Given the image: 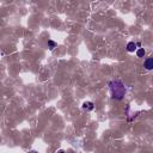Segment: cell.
I'll return each mask as SVG.
<instances>
[{
  "instance_id": "1",
  "label": "cell",
  "mask_w": 153,
  "mask_h": 153,
  "mask_svg": "<svg viewBox=\"0 0 153 153\" xmlns=\"http://www.w3.org/2000/svg\"><path fill=\"white\" fill-rule=\"evenodd\" d=\"M109 91L111 94V98L115 100H122L127 93V87L124 82L120 79H114L109 82Z\"/></svg>"
},
{
  "instance_id": "2",
  "label": "cell",
  "mask_w": 153,
  "mask_h": 153,
  "mask_svg": "<svg viewBox=\"0 0 153 153\" xmlns=\"http://www.w3.org/2000/svg\"><path fill=\"white\" fill-rule=\"evenodd\" d=\"M81 108H82V110H85V111H92V110L94 109V104H93V102L86 100V102L82 103Z\"/></svg>"
},
{
  "instance_id": "3",
  "label": "cell",
  "mask_w": 153,
  "mask_h": 153,
  "mask_svg": "<svg viewBox=\"0 0 153 153\" xmlns=\"http://www.w3.org/2000/svg\"><path fill=\"white\" fill-rule=\"evenodd\" d=\"M137 45H140V43H136V42H129L127 44V51L128 53H134L136 49H137Z\"/></svg>"
},
{
  "instance_id": "4",
  "label": "cell",
  "mask_w": 153,
  "mask_h": 153,
  "mask_svg": "<svg viewBox=\"0 0 153 153\" xmlns=\"http://www.w3.org/2000/svg\"><path fill=\"white\" fill-rule=\"evenodd\" d=\"M143 68L147 69V71H151L153 68V59L152 57H147L143 61Z\"/></svg>"
},
{
  "instance_id": "5",
  "label": "cell",
  "mask_w": 153,
  "mask_h": 153,
  "mask_svg": "<svg viewBox=\"0 0 153 153\" xmlns=\"http://www.w3.org/2000/svg\"><path fill=\"white\" fill-rule=\"evenodd\" d=\"M47 47H48L49 50H54V49L57 47V43L54 42V41H51V39H48V42H47Z\"/></svg>"
},
{
  "instance_id": "6",
  "label": "cell",
  "mask_w": 153,
  "mask_h": 153,
  "mask_svg": "<svg viewBox=\"0 0 153 153\" xmlns=\"http://www.w3.org/2000/svg\"><path fill=\"white\" fill-rule=\"evenodd\" d=\"M135 51H136V56L137 57H143L146 55V50L143 48H137Z\"/></svg>"
}]
</instances>
